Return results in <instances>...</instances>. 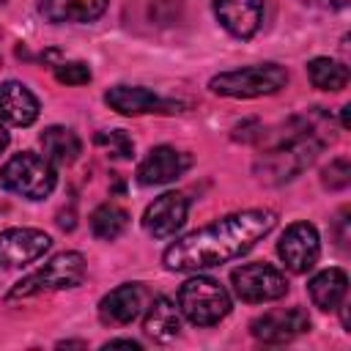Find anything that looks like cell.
Segmentation results:
<instances>
[{
    "label": "cell",
    "instance_id": "cell-6",
    "mask_svg": "<svg viewBox=\"0 0 351 351\" xmlns=\"http://www.w3.org/2000/svg\"><path fill=\"white\" fill-rule=\"evenodd\" d=\"M85 277V258L80 252H60L55 258H49L41 269L30 271L25 280H19L8 299H25V296H36L44 291H63V288H74L80 285Z\"/></svg>",
    "mask_w": 351,
    "mask_h": 351
},
{
    "label": "cell",
    "instance_id": "cell-7",
    "mask_svg": "<svg viewBox=\"0 0 351 351\" xmlns=\"http://www.w3.org/2000/svg\"><path fill=\"white\" fill-rule=\"evenodd\" d=\"M233 291L241 302L247 304H261V302H274L288 293V280L280 269L271 263H247L239 266L230 274Z\"/></svg>",
    "mask_w": 351,
    "mask_h": 351
},
{
    "label": "cell",
    "instance_id": "cell-11",
    "mask_svg": "<svg viewBox=\"0 0 351 351\" xmlns=\"http://www.w3.org/2000/svg\"><path fill=\"white\" fill-rule=\"evenodd\" d=\"M186 211L189 203L181 192H165L145 208L143 225L154 239H167L181 230V225L186 222Z\"/></svg>",
    "mask_w": 351,
    "mask_h": 351
},
{
    "label": "cell",
    "instance_id": "cell-8",
    "mask_svg": "<svg viewBox=\"0 0 351 351\" xmlns=\"http://www.w3.org/2000/svg\"><path fill=\"white\" fill-rule=\"evenodd\" d=\"M318 252H321L318 230L310 222H293L291 228H285V233L277 241V255L296 274L310 271L318 261Z\"/></svg>",
    "mask_w": 351,
    "mask_h": 351
},
{
    "label": "cell",
    "instance_id": "cell-13",
    "mask_svg": "<svg viewBox=\"0 0 351 351\" xmlns=\"http://www.w3.org/2000/svg\"><path fill=\"white\" fill-rule=\"evenodd\" d=\"M143 307H145V288L140 282H126V285H118L115 291H110L99 302V318L110 326H123V324L134 321Z\"/></svg>",
    "mask_w": 351,
    "mask_h": 351
},
{
    "label": "cell",
    "instance_id": "cell-3",
    "mask_svg": "<svg viewBox=\"0 0 351 351\" xmlns=\"http://www.w3.org/2000/svg\"><path fill=\"white\" fill-rule=\"evenodd\" d=\"M178 310L195 326H214L230 313V296L214 277H192L178 288Z\"/></svg>",
    "mask_w": 351,
    "mask_h": 351
},
{
    "label": "cell",
    "instance_id": "cell-12",
    "mask_svg": "<svg viewBox=\"0 0 351 351\" xmlns=\"http://www.w3.org/2000/svg\"><path fill=\"white\" fill-rule=\"evenodd\" d=\"M214 14L230 36L250 38L263 22V0H214Z\"/></svg>",
    "mask_w": 351,
    "mask_h": 351
},
{
    "label": "cell",
    "instance_id": "cell-9",
    "mask_svg": "<svg viewBox=\"0 0 351 351\" xmlns=\"http://www.w3.org/2000/svg\"><path fill=\"white\" fill-rule=\"evenodd\" d=\"M52 239L36 228H8L0 233V266L19 269L38 261L49 250Z\"/></svg>",
    "mask_w": 351,
    "mask_h": 351
},
{
    "label": "cell",
    "instance_id": "cell-28",
    "mask_svg": "<svg viewBox=\"0 0 351 351\" xmlns=\"http://www.w3.org/2000/svg\"><path fill=\"white\" fill-rule=\"evenodd\" d=\"M5 145H8V132H5L3 126H0V154L5 151Z\"/></svg>",
    "mask_w": 351,
    "mask_h": 351
},
{
    "label": "cell",
    "instance_id": "cell-2",
    "mask_svg": "<svg viewBox=\"0 0 351 351\" xmlns=\"http://www.w3.org/2000/svg\"><path fill=\"white\" fill-rule=\"evenodd\" d=\"M288 82V74L277 63H258V66H244L236 71H222L211 77L208 88L219 96L230 99H255V96H269L277 93Z\"/></svg>",
    "mask_w": 351,
    "mask_h": 351
},
{
    "label": "cell",
    "instance_id": "cell-20",
    "mask_svg": "<svg viewBox=\"0 0 351 351\" xmlns=\"http://www.w3.org/2000/svg\"><path fill=\"white\" fill-rule=\"evenodd\" d=\"M44 156L55 165H71L80 154V137L66 126H49L41 132Z\"/></svg>",
    "mask_w": 351,
    "mask_h": 351
},
{
    "label": "cell",
    "instance_id": "cell-17",
    "mask_svg": "<svg viewBox=\"0 0 351 351\" xmlns=\"http://www.w3.org/2000/svg\"><path fill=\"white\" fill-rule=\"evenodd\" d=\"M107 0H41V14L49 22H93L104 14Z\"/></svg>",
    "mask_w": 351,
    "mask_h": 351
},
{
    "label": "cell",
    "instance_id": "cell-27",
    "mask_svg": "<svg viewBox=\"0 0 351 351\" xmlns=\"http://www.w3.org/2000/svg\"><path fill=\"white\" fill-rule=\"evenodd\" d=\"M104 348H132V351H140V343L137 340H110V343H104Z\"/></svg>",
    "mask_w": 351,
    "mask_h": 351
},
{
    "label": "cell",
    "instance_id": "cell-23",
    "mask_svg": "<svg viewBox=\"0 0 351 351\" xmlns=\"http://www.w3.org/2000/svg\"><path fill=\"white\" fill-rule=\"evenodd\" d=\"M96 145L107 148L110 154H115L121 159H129L132 156V148H134L132 140H129V134L121 132V129H115V132H99L96 134Z\"/></svg>",
    "mask_w": 351,
    "mask_h": 351
},
{
    "label": "cell",
    "instance_id": "cell-26",
    "mask_svg": "<svg viewBox=\"0 0 351 351\" xmlns=\"http://www.w3.org/2000/svg\"><path fill=\"white\" fill-rule=\"evenodd\" d=\"M307 5H318V8H346L348 0H302Z\"/></svg>",
    "mask_w": 351,
    "mask_h": 351
},
{
    "label": "cell",
    "instance_id": "cell-24",
    "mask_svg": "<svg viewBox=\"0 0 351 351\" xmlns=\"http://www.w3.org/2000/svg\"><path fill=\"white\" fill-rule=\"evenodd\" d=\"M55 80L63 82V85H85V82H90V69H88V63H80V60L58 63L55 66Z\"/></svg>",
    "mask_w": 351,
    "mask_h": 351
},
{
    "label": "cell",
    "instance_id": "cell-5",
    "mask_svg": "<svg viewBox=\"0 0 351 351\" xmlns=\"http://www.w3.org/2000/svg\"><path fill=\"white\" fill-rule=\"evenodd\" d=\"M318 151H321V140H315L313 132L299 129V134H291L277 148L263 154V159L258 162V173L263 181H271V184L288 181L299 170H304L315 159Z\"/></svg>",
    "mask_w": 351,
    "mask_h": 351
},
{
    "label": "cell",
    "instance_id": "cell-19",
    "mask_svg": "<svg viewBox=\"0 0 351 351\" xmlns=\"http://www.w3.org/2000/svg\"><path fill=\"white\" fill-rule=\"evenodd\" d=\"M346 291H348V277L343 269H324L310 280V299L321 310H335L337 304H343Z\"/></svg>",
    "mask_w": 351,
    "mask_h": 351
},
{
    "label": "cell",
    "instance_id": "cell-10",
    "mask_svg": "<svg viewBox=\"0 0 351 351\" xmlns=\"http://www.w3.org/2000/svg\"><path fill=\"white\" fill-rule=\"evenodd\" d=\"M310 329V318L302 307H291V310H271L263 313L261 318L252 321V335L261 343L269 346H280V343H291L293 337L304 335Z\"/></svg>",
    "mask_w": 351,
    "mask_h": 351
},
{
    "label": "cell",
    "instance_id": "cell-15",
    "mask_svg": "<svg viewBox=\"0 0 351 351\" xmlns=\"http://www.w3.org/2000/svg\"><path fill=\"white\" fill-rule=\"evenodd\" d=\"M0 118L11 126H30L38 118V99L22 82L0 85Z\"/></svg>",
    "mask_w": 351,
    "mask_h": 351
},
{
    "label": "cell",
    "instance_id": "cell-1",
    "mask_svg": "<svg viewBox=\"0 0 351 351\" xmlns=\"http://www.w3.org/2000/svg\"><path fill=\"white\" fill-rule=\"evenodd\" d=\"M274 225H277V214L269 208L236 211L173 241L162 258L170 271L211 269L252 250L266 233H271Z\"/></svg>",
    "mask_w": 351,
    "mask_h": 351
},
{
    "label": "cell",
    "instance_id": "cell-16",
    "mask_svg": "<svg viewBox=\"0 0 351 351\" xmlns=\"http://www.w3.org/2000/svg\"><path fill=\"white\" fill-rule=\"evenodd\" d=\"M104 101L121 115H143V112H156L165 107V101L156 93H151L148 88H137V85H115L104 93Z\"/></svg>",
    "mask_w": 351,
    "mask_h": 351
},
{
    "label": "cell",
    "instance_id": "cell-4",
    "mask_svg": "<svg viewBox=\"0 0 351 351\" xmlns=\"http://www.w3.org/2000/svg\"><path fill=\"white\" fill-rule=\"evenodd\" d=\"M0 184L8 192L22 195L27 200H41L55 189V167H52V162L47 156L25 151V154L11 156L3 165Z\"/></svg>",
    "mask_w": 351,
    "mask_h": 351
},
{
    "label": "cell",
    "instance_id": "cell-25",
    "mask_svg": "<svg viewBox=\"0 0 351 351\" xmlns=\"http://www.w3.org/2000/svg\"><path fill=\"white\" fill-rule=\"evenodd\" d=\"M324 184L329 189H346L351 184V165H348V159L329 162V167L324 170Z\"/></svg>",
    "mask_w": 351,
    "mask_h": 351
},
{
    "label": "cell",
    "instance_id": "cell-14",
    "mask_svg": "<svg viewBox=\"0 0 351 351\" xmlns=\"http://www.w3.org/2000/svg\"><path fill=\"white\" fill-rule=\"evenodd\" d=\"M189 159L170 148V145H156L148 151V156L140 162L137 167V181L145 184V186H154V184H167V181H176L184 170H186Z\"/></svg>",
    "mask_w": 351,
    "mask_h": 351
},
{
    "label": "cell",
    "instance_id": "cell-22",
    "mask_svg": "<svg viewBox=\"0 0 351 351\" xmlns=\"http://www.w3.org/2000/svg\"><path fill=\"white\" fill-rule=\"evenodd\" d=\"M126 225H129V214L115 203H104L90 214V230L96 239H104V241L118 239L126 230Z\"/></svg>",
    "mask_w": 351,
    "mask_h": 351
},
{
    "label": "cell",
    "instance_id": "cell-21",
    "mask_svg": "<svg viewBox=\"0 0 351 351\" xmlns=\"http://www.w3.org/2000/svg\"><path fill=\"white\" fill-rule=\"evenodd\" d=\"M307 77L318 90H343L348 85V69L332 58H313L307 63Z\"/></svg>",
    "mask_w": 351,
    "mask_h": 351
},
{
    "label": "cell",
    "instance_id": "cell-18",
    "mask_svg": "<svg viewBox=\"0 0 351 351\" xmlns=\"http://www.w3.org/2000/svg\"><path fill=\"white\" fill-rule=\"evenodd\" d=\"M145 332L159 340V343H167V340H176L178 332H181V310L176 307L173 299L167 296H156L145 313Z\"/></svg>",
    "mask_w": 351,
    "mask_h": 351
}]
</instances>
